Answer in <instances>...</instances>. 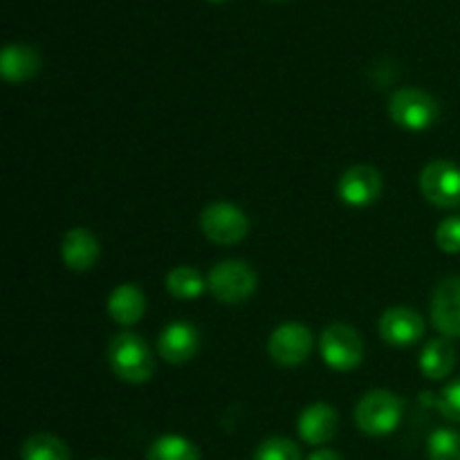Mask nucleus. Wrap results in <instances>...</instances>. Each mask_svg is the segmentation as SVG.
I'll use <instances>...</instances> for the list:
<instances>
[{"instance_id":"nucleus-1","label":"nucleus","mask_w":460,"mask_h":460,"mask_svg":"<svg viewBox=\"0 0 460 460\" xmlns=\"http://www.w3.org/2000/svg\"><path fill=\"white\" fill-rule=\"evenodd\" d=\"M108 367L119 380L142 385L155 371V358L146 341L135 332H119L108 344Z\"/></svg>"},{"instance_id":"nucleus-2","label":"nucleus","mask_w":460,"mask_h":460,"mask_svg":"<svg viewBox=\"0 0 460 460\" xmlns=\"http://www.w3.org/2000/svg\"><path fill=\"white\" fill-rule=\"evenodd\" d=\"M404 402L389 389L368 391L355 407V422L367 436H389L402 420Z\"/></svg>"},{"instance_id":"nucleus-3","label":"nucleus","mask_w":460,"mask_h":460,"mask_svg":"<svg viewBox=\"0 0 460 460\" xmlns=\"http://www.w3.org/2000/svg\"><path fill=\"white\" fill-rule=\"evenodd\" d=\"M207 286H209L211 295L223 304H243L250 299L259 286V277H256L254 268L245 261L229 259L220 261L211 268L209 277H207Z\"/></svg>"},{"instance_id":"nucleus-4","label":"nucleus","mask_w":460,"mask_h":460,"mask_svg":"<svg viewBox=\"0 0 460 460\" xmlns=\"http://www.w3.org/2000/svg\"><path fill=\"white\" fill-rule=\"evenodd\" d=\"M319 350L332 371L346 373L362 364L364 341L349 323H331L319 337Z\"/></svg>"},{"instance_id":"nucleus-5","label":"nucleus","mask_w":460,"mask_h":460,"mask_svg":"<svg viewBox=\"0 0 460 460\" xmlns=\"http://www.w3.org/2000/svg\"><path fill=\"white\" fill-rule=\"evenodd\" d=\"M389 115L400 128L427 130L436 124L440 106L429 93L420 88H402L391 94Z\"/></svg>"},{"instance_id":"nucleus-6","label":"nucleus","mask_w":460,"mask_h":460,"mask_svg":"<svg viewBox=\"0 0 460 460\" xmlns=\"http://www.w3.org/2000/svg\"><path fill=\"white\" fill-rule=\"evenodd\" d=\"M202 234L216 245H236L250 232V220L241 207L232 202H214L200 214Z\"/></svg>"},{"instance_id":"nucleus-7","label":"nucleus","mask_w":460,"mask_h":460,"mask_svg":"<svg viewBox=\"0 0 460 460\" xmlns=\"http://www.w3.org/2000/svg\"><path fill=\"white\" fill-rule=\"evenodd\" d=\"M420 191L440 209L460 207V166L452 160H434L422 169Z\"/></svg>"},{"instance_id":"nucleus-8","label":"nucleus","mask_w":460,"mask_h":460,"mask_svg":"<svg viewBox=\"0 0 460 460\" xmlns=\"http://www.w3.org/2000/svg\"><path fill=\"white\" fill-rule=\"evenodd\" d=\"M313 332L304 323H281L268 340V353L281 367H299L310 358Z\"/></svg>"},{"instance_id":"nucleus-9","label":"nucleus","mask_w":460,"mask_h":460,"mask_svg":"<svg viewBox=\"0 0 460 460\" xmlns=\"http://www.w3.org/2000/svg\"><path fill=\"white\" fill-rule=\"evenodd\" d=\"M337 196L349 207H368L382 196V173L368 164L350 166L337 182Z\"/></svg>"},{"instance_id":"nucleus-10","label":"nucleus","mask_w":460,"mask_h":460,"mask_svg":"<svg viewBox=\"0 0 460 460\" xmlns=\"http://www.w3.org/2000/svg\"><path fill=\"white\" fill-rule=\"evenodd\" d=\"M380 337L389 346H413L416 341L422 340L425 335V319L411 308H404V305H395L389 308L380 317Z\"/></svg>"},{"instance_id":"nucleus-11","label":"nucleus","mask_w":460,"mask_h":460,"mask_svg":"<svg viewBox=\"0 0 460 460\" xmlns=\"http://www.w3.org/2000/svg\"><path fill=\"white\" fill-rule=\"evenodd\" d=\"M431 322L443 337H460V277L438 283L431 296Z\"/></svg>"},{"instance_id":"nucleus-12","label":"nucleus","mask_w":460,"mask_h":460,"mask_svg":"<svg viewBox=\"0 0 460 460\" xmlns=\"http://www.w3.org/2000/svg\"><path fill=\"white\" fill-rule=\"evenodd\" d=\"M200 349V332L189 322H173L160 332L157 350L169 364H184Z\"/></svg>"},{"instance_id":"nucleus-13","label":"nucleus","mask_w":460,"mask_h":460,"mask_svg":"<svg viewBox=\"0 0 460 460\" xmlns=\"http://www.w3.org/2000/svg\"><path fill=\"white\" fill-rule=\"evenodd\" d=\"M337 427H340V416H337L335 407L326 402H314L305 407L299 416V436L304 443L313 445H326L335 438Z\"/></svg>"},{"instance_id":"nucleus-14","label":"nucleus","mask_w":460,"mask_h":460,"mask_svg":"<svg viewBox=\"0 0 460 460\" xmlns=\"http://www.w3.org/2000/svg\"><path fill=\"white\" fill-rule=\"evenodd\" d=\"M102 247H99L97 236L85 227H75L63 236L61 256L63 263L72 272H88L97 265Z\"/></svg>"},{"instance_id":"nucleus-15","label":"nucleus","mask_w":460,"mask_h":460,"mask_svg":"<svg viewBox=\"0 0 460 460\" xmlns=\"http://www.w3.org/2000/svg\"><path fill=\"white\" fill-rule=\"evenodd\" d=\"M40 57L31 45L9 43L0 54V75L9 84H22L39 75Z\"/></svg>"},{"instance_id":"nucleus-16","label":"nucleus","mask_w":460,"mask_h":460,"mask_svg":"<svg viewBox=\"0 0 460 460\" xmlns=\"http://www.w3.org/2000/svg\"><path fill=\"white\" fill-rule=\"evenodd\" d=\"M108 314L119 326H133L146 313V296L135 283H121L108 296Z\"/></svg>"},{"instance_id":"nucleus-17","label":"nucleus","mask_w":460,"mask_h":460,"mask_svg":"<svg viewBox=\"0 0 460 460\" xmlns=\"http://www.w3.org/2000/svg\"><path fill=\"white\" fill-rule=\"evenodd\" d=\"M454 367H456V349L449 337H436V340L427 341L420 355L422 376L429 380H445L447 376H452Z\"/></svg>"},{"instance_id":"nucleus-18","label":"nucleus","mask_w":460,"mask_h":460,"mask_svg":"<svg viewBox=\"0 0 460 460\" xmlns=\"http://www.w3.org/2000/svg\"><path fill=\"white\" fill-rule=\"evenodd\" d=\"M205 288L209 286L205 283L202 274L196 268H191V265H178V268H173L166 274V290L175 299H198L205 292Z\"/></svg>"},{"instance_id":"nucleus-19","label":"nucleus","mask_w":460,"mask_h":460,"mask_svg":"<svg viewBox=\"0 0 460 460\" xmlns=\"http://www.w3.org/2000/svg\"><path fill=\"white\" fill-rule=\"evenodd\" d=\"M22 460H70V447L54 434H34L22 443Z\"/></svg>"},{"instance_id":"nucleus-20","label":"nucleus","mask_w":460,"mask_h":460,"mask_svg":"<svg viewBox=\"0 0 460 460\" xmlns=\"http://www.w3.org/2000/svg\"><path fill=\"white\" fill-rule=\"evenodd\" d=\"M146 460H200V449L184 436H160L148 447Z\"/></svg>"},{"instance_id":"nucleus-21","label":"nucleus","mask_w":460,"mask_h":460,"mask_svg":"<svg viewBox=\"0 0 460 460\" xmlns=\"http://www.w3.org/2000/svg\"><path fill=\"white\" fill-rule=\"evenodd\" d=\"M429 460H460V434L454 429H436L427 440Z\"/></svg>"},{"instance_id":"nucleus-22","label":"nucleus","mask_w":460,"mask_h":460,"mask_svg":"<svg viewBox=\"0 0 460 460\" xmlns=\"http://www.w3.org/2000/svg\"><path fill=\"white\" fill-rule=\"evenodd\" d=\"M420 402L436 407L447 420L460 422V380H454L452 385L445 386L440 395H431L429 391H425L420 395Z\"/></svg>"},{"instance_id":"nucleus-23","label":"nucleus","mask_w":460,"mask_h":460,"mask_svg":"<svg viewBox=\"0 0 460 460\" xmlns=\"http://www.w3.org/2000/svg\"><path fill=\"white\" fill-rule=\"evenodd\" d=\"M254 460H304L301 449L292 440L274 436V438L263 440L256 449Z\"/></svg>"},{"instance_id":"nucleus-24","label":"nucleus","mask_w":460,"mask_h":460,"mask_svg":"<svg viewBox=\"0 0 460 460\" xmlns=\"http://www.w3.org/2000/svg\"><path fill=\"white\" fill-rule=\"evenodd\" d=\"M436 245L445 254H460V216H449L436 229Z\"/></svg>"},{"instance_id":"nucleus-25","label":"nucleus","mask_w":460,"mask_h":460,"mask_svg":"<svg viewBox=\"0 0 460 460\" xmlns=\"http://www.w3.org/2000/svg\"><path fill=\"white\" fill-rule=\"evenodd\" d=\"M308 460H344V458H341L337 452H332V449L323 447V449H317V452L310 454Z\"/></svg>"},{"instance_id":"nucleus-26","label":"nucleus","mask_w":460,"mask_h":460,"mask_svg":"<svg viewBox=\"0 0 460 460\" xmlns=\"http://www.w3.org/2000/svg\"><path fill=\"white\" fill-rule=\"evenodd\" d=\"M211 3H223V0H211Z\"/></svg>"}]
</instances>
